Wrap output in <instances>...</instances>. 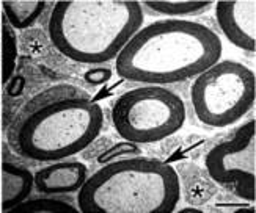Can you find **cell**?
I'll return each instance as SVG.
<instances>
[{"instance_id": "cell-1", "label": "cell", "mask_w": 256, "mask_h": 213, "mask_svg": "<svg viewBox=\"0 0 256 213\" xmlns=\"http://www.w3.org/2000/svg\"><path fill=\"white\" fill-rule=\"evenodd\" d=\"M102 107L85 89L52 85L20 107L8 130L11 148L35 162H58L82 152L102 130Z\"/></svg>"}, {"instance_id": "cell-2", "label": "cell", "mask_w": 256, "mask_h": 213, "mask_svg": "<svg viewBox=\"0 0 256 213\" xmlns=\"http://www.w3.org/2000/svg\"><path fill=\"white\" fill-rule=\"evenodd\" d=\"M222 41L202 22L162 19L140 28L115 58L128 82L170 85L195 78L220 61Z\"/></svg>"}, {"instance_id": "cell-3", "label": "cell", "mask_w": 256, "mask_h": 213, "mask_svg": "<svg viewBox=\"0 0 256 213\" xmlns=\"http://www.w3.org/2000/svg\"><path fill=\"white\" fill-rule=\"evenodd\" d=\"M143 11L136 0H60L49 17V38L66 58L101 64L118 57L142 28Z\"/></svg>"}, {"instance_id": "cell-4", "label": "cell", "mask_w": 256, "mask_h": 213, "mask_svg": "<svg viewBox=\"0 0 256 213\" xmlns=\"http://www.w3.org/2000/svg\"><path fill=\"white\" fill-rule=\"evenodd\" d=\"M181 198L176 170L165 162L129 157L104 163L77 192L82 213H172Z\"/></svg>"}, {"instance_id": "cell-5", "label": "cell", "mask_w": 256, "mask_h": 213, "mask_svg": "<svg viewBox=\"0 0 256 213\" xmlns=\"http://www.w3.org/2000/svg\"><path fill=\"white\" fill-rule=\"evenodd\" d=\"M118 135L136 144H151L174 135L186 122L180 94L159 85H144L121 94L112 107Z\"/></svg>"}, {"instance_id": "cell-6", "label": "cell", "mask_w": 256, "mask_h": 213, "mask_svg": "<svg viewBox=\"0 0 256 213\" xmlns=\"http://www.w3.org/2000/svg\"><path fill=\"white\" fill-rule=\"evenodd\" d=\"M190 100L200 122L217 129L228 127L254 105V72L239 61H217L195 77Z\"/></svg>"}, {"instance_id": "cell-7", "label": "cell", "mask_w": 256, "mask_h": 213, "mask_svg": "<svg viewBox=\"0 0 256 213\" xmlns=\"http://www.w3.org/2000/svg\"><path fill=\"white\" fill-rule=\"evenodd\" d=\"M209 177L236 196L254 203L256 195V121L250 119L220 141L204 157Z\"/></svg>"}, {"instance_id": "cell-8", "label": "cell", "mask_w": 256, "mask_h": 213, "mask_svg": "<svg viewBox=\"0 0 256 213\" xmlns=\"http://www.w3.org/2000/svg\"><path fill=\"white\" fill-rule=\"evenodd\" d=\"M216 17L226 39L242 50H256V2L220 0L214 3Z\"/></svg>"}, {"instance_id": "cell-9", "label": "cell", "mask_w": 256, "mask_h": 213, "mask_svg": "<svg viewBox=\"0 0 256 213\" xmlns=\"http://www.w3.org/2000/svg\"><path fill=\"white\" fill-rule=\"evenodd\" d=\"M88 179V168L77 160H58L40 168L33 174V187L41 195H70L82 188Z\"/></svg>"}, {"instance_id": "cell-10", "label": "cell", "mask_w": 256, "mask_h": 213, "mask_svg": "<svg viewBox=\"0 0 256 213\" xmlns=\"http://www.w3.org/2000/svg\"><path fill=\"white\" fill-rule=\"evenodd\" d=\"M0 188H2V212H10L24 203L33 190V174L28 168L5 162L0 168Z\"/></svg>"}, {"instance_id": "cell-11", "label": "cell", "mask_w": 256, "mask_h": 213, "mask_svg": "<svg viewBox=\"0 0 256 213\" xmlns=\"http://www.w3.org/2000/svg\"><path fill=\"white\" fill-rule=\"evenodd\" d=\"M48 3L44 0H4L2 11L10 25L18 30L32 27L40 19Z\"/></svg>"}, {"instance_id": "cell-12", "label": "cell", "mask_w": 256, "mask_h": 213, "mask_svg": "<svg viewBox=\"0 0 256 213\" xmlns=\"http://www.w3.org/2000/svg\"><path fill=\"white\" fill-rule=\"evenodd\" d=\"M140 5L148 6L151 11L168 17L195 16L214 6L210 0H144Z\"/></svg>"}, {"instance_id": "cell-13", "label": "cell", "mask_w": 256, "mask_h": 213, "mask_svg": "<svg viewBox=\"0 0 256 213\" xmlns=\"http://www.w3.org/2000/svg\"><path fill=\"white\" fill-rule=\"evenodd\" d=\"M18 61V38L14 28L6 17H2V83H6L14 74Z\"/></svg>"}, {"instance_id": "cell-14", "label": "cell", "mask_w": 256, "mask_h": 213, "mask_svg": "<svg viewBox=\"0 0 256 213\" xmlns=\"http://www.w3.org/2000/svg\"><path fill=\"white\" fill-rule=\"evenodd\" d=\"M79 209L58 199L42 198L24 201L10 210V213H77Z\"/></svg>"}, {"instance_id": "cell-15", "label": "cell", "mask_w": 256, "mask_h": 213, "mask_svg": "<svg viewBox=\"0 0 256 213\" xmlns=\"http://www.w3.org/2000/svg\"><path fill=\"white\" fill-rule=\"evenodd\" d=\"M137 155H140L138 146L130 141H123V143H118V144L112 146L104 155H101L99 162L108 163V162H112L115 157H137Z\"/></svg>"}, {"instance_id": "cell-16", "label": "cell", "mask_w": 256, "mask_h": 213, "mask_svg": "<svg viewBox=\"0 0 256 213\" xmlns=\"http://www.w3.org/2000/svg\"><path fill=\"white\" fill-rule=\"evenodd\" d=\"M114 75V71L108 69V68H94V69H88L84 74V80L90 85H104L107 83L110 78Z\"/></svg>"}, {"instance_id": "cell-17", "label": "cell", "mask_w": 256, "mask_h": 213, "mask_svg": "<svg viewBox=\"0 0 256 213\" xmlns=\"http://www.w3.org/2000/svg\"><path fill=\"white\" fill-rule=\"evenodd\" d=\"M254 212V209H252L250 206H239V204H231V206H216V209H212V212Z\"/></svg>"}, {"instance_id": "cell-18", "label": "cell", "mask_w": 256, "mask_h": 213, "mask_svg": "<svg viewBox=\"0 0 256 213\" xmlns=\"http://www.w3.org/2000/svg\"><path fill=\"white\" fill-rule=\"evenodd\" d=\"M6 157H8V149H6V146L4 143V137H2V122H0V168H2V165L6 160Z\"/></svg>"}, {"instance_id": "cell-19", "label": "cell", "mask_w": 256, "mask_h": 213, "mask_svg": "<svg viewBox=\"0 0 256 213\" xmlns=\"http://www.w3.org/2000/svg\"><path fill=\"white\" fill-rule=\"evenodd\" d=\"M180 213H203V210L200 209H194V207H187V209H181Z\"/></svg>"}, {"instance_id": "cell-20", "label": "cell", "mask_w": 256, "mask_h": 213, "mask_svg": "<svg viewBox=\"0 0 256 213\" xmlns=\"http://www.w3.org/2000/svg\"><path fill=\"white\" fill-rule=\"evenodd\" d=\"M4 17V11H2V2H0V19Z\"/></svg>"}, {"instance_id": "cell-21", "label": "cell", "mask_w": 256, "mask_h": 213, "mask_svg": "<svg viewBox=\"0 0 256 213\" xmlns=\"http://www.w3.org/2000/svg\"><path fill=\"white\" fill-rule=\"evenodd\" d=\"M0 113H2V97H0Z\"/></svg>"}, {"instance_id": "cell-22", "label": "cell", "mask_w": 256, "mask_h": 213, "mask_svg": "<svg viewBox=\"0 0 256 213\" xmlns=\"http://www.w3.org/2000/svg\"><path fill=\"white\" fill-rule=\"evenodd\" d=\"M0 212H2V199H0Z\"/></svg>"}]
</instances>
